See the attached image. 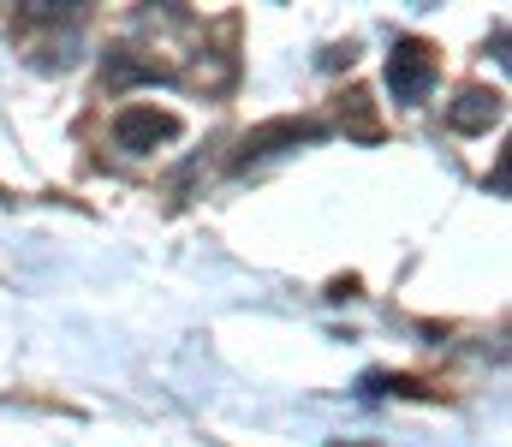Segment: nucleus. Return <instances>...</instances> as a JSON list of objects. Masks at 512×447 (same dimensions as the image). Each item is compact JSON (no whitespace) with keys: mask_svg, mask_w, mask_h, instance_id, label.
I'll use <instances>...</instances> for the list:
<instances>
[{"mask_svg":"<svg viewBox=\"0 0 512 447\" xmlns=\"http://www.w3.org/2000/svg\"><path fill=\"white\" fill-rule=\"evenodd\" d=\"M435 78H441L435 48H429V42H417V36H399V42H393V54H387V90H393V102H399V108L429 102Z\"/></svg>","mask_w":512,"mask_h":447,"instance_id":"f257e3e1","label":"nucleus"},{"mask_svg":"<svg viewBox=\"0 0 512 447\" xmlns=\"http://www.w3.org/2000/svg\"><path fill=\"white\" fill-rule=\"evenodd\" d=\"M173 138H179V120L161 114V108H149V102L114 114V144L126 149V155H149L155 144H173Z\"/></svg>","mask_w":512,"mask_h":447,"instance_id":"f03ea898","label":"nucleus"},{"mask_svg":"<svg viewBox=\"0 0 512 447\" xmlns=\"http://www.w3.org/2000/svg\"><path fill=\"white\" fill-rule=\"evenodd\" d=\"M310 138H322V126H310V120H274V126H256L251 138L239 144L233 167H251V161L274 155V149H298V144H310Z\"/></svg>","mask_w":512,"mask_h":447,"instance_id":"7ed1b4c3","label":"nucleus"},{"mask_svg":"<svg viewBox=\"0 0 512 447\" xmlns=\"http://www.w3.org/2000/svg\"><path fill=\"white\" fill-rule=\"evenodd\" d=\"M501 120V90H465L453 108H447V126L453 132H489Z\"/></svg>","mask_w":512,"mask_h":447,"instance_id":"20e7f679","label":"nucleus"},{"mask_svg":"<svg viewBox=\"0 0 512 447\" xmlns=\"http://www.w3.org/2000/svg\"><path fill=\"white\" fill-rule=\"evenodd\" d=\"M328 447H340V442H328Z\"/></svg>","mask_w":512,"mask_h":447,"instance_id":"39448f33","label":"nucleus"}]
</instances>
